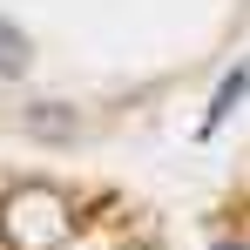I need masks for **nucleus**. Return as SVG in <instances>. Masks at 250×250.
<instances>
[{"mask_svg": "<svg viewBox=\"0 0 250 250\" xmlns=\"http://www.w3.org/2000/svg\"><path fill=\"white\" fill-rule=\"evenodd\" d=\"M244 95H250V68H230V75H223V88H216V102H209V115H203V135L230 122V108H237Z\"/></svg>", "mask_w": 250, "mask_h": 250, "instance_id": "4", "label": "nucleus"}, {"mask_svg": "<svg viewBox=\"0 0 250 250\" xmlns=\"http://www.w3.org/2000/svg\"><path fill=\"white\" fill-rule=\"evenodd\" d=\"M34 68V47H27V34L14 27V21H0V82H21Z\"/></svg>", "mask_w": 250, "mask_h": 250, "instance_id": "3", "label": "nucleus"}, {"mask_svg": "<svg viewBox=\"0 0 250 250\" xmlns=\"http://www.w3.org/2000/svg\"><path fill=\"white\" fill-rule=\"evenodd\" d=\"M216 250H244V244H216Z\"/></svg>", "mask_w": 250, "mask_h": 250, "instance_id": "6", "label": "nucleus"}, {"mask_svg": "<svg viewBox=\"0 0 250 250\" xmlns=\"http://www.w3.org/2000/svg\"><path fill=\"white\" fill-rule=\"evenodd\" d=\"M75 237V209L54 183H14L0 196V250H61Z\"/></svg>", "mask_w": 250, "mask_h": 250, "instance_id": "1", "label": "nucleus"}, {"mask_svg": "<svg viewBox=\"0 0 250 250\" xmlns=\"http://www.w3.org/2000/svg\"><path fill=\"white\" fill-rule=\"evenodd\" d=\"M122 250H156V244H122Z\"/></svg>", "mask_w": 250, "mask_h": 250, "instance_id": "5", "label": "nucleus"}, {"mask_svg": "<svg viewBox=\"0 0 250 250\" xmlns=\"http://www.w3.org/2000/svg\"><path fill=\"white\" fill-rule=\"evenodd\" d=\"M27 128H34V135H54V142H75V135H82V122H75L68 102H34V108H27Z\"/></svg>", "mask_w": 250, "mask_h": 250, "instance_id": "2", "label": "nucleus"}]
</instances>
